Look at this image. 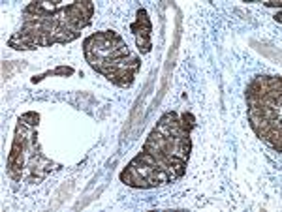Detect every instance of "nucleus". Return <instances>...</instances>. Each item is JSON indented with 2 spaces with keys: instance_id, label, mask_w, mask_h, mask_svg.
I'll list each match as a JSON object with an SVG mask.
<instances>
[{
  "instance_id": "1",
  "label": "nucleus",
  "mask_w": 282,
  "mask_h": 212,
  "mask_svg": "<svg viewBox=\"0 0 282 212\" xmlns=\"http://www.w3.org/2000/svg\"><path fill=\"white\" fill-rule=\"evenodd\" d=\"M139 68H141V60H139V57L132 55L130 59L124 60V64L120 66V68L113 70L111 73H108L106 77H108L111 83H115L117 87L128 89V87H132L134 77H136V73L139 71Z\"/></svg>"
},
{
  "instance_id": "2",
  "label": "nucleus",
  "mask_w": 282,
  "mask_h": 212,
  "mask_svg": "<svg viewBox=\"0 0 282 212\" xmlns=\"http://www.w3.org/2000/svg\"><path fill=\"white\" fill-rule=\"evenodd\" d=\"M150 30H152V24H150V19L147 15L143 8L138 10V19L136 23H132V32L136 36V43H138L141 55L150 53L152 49V43H150Z\"/></svg>"
},
{
  "instance_id": "5",
  "label": "nucleus",
  "mask_w": 282,
  "mask_h": 212,
  "mask_svg": "<svg viewBox=\"0 0 282 212\" xmlns=\"http://www.w3.org/2000/svg\"><path fill=\"white\" fill-rule=\"evenodd\" d=\"M38 120H40V115H38V113H34V111L24 113L23 117L19 118V122L27 124V126H30V128H38Z\"/></svg>"
},
{
  "instance_id": "6",
  "label": "nucleus",
  "mask_w": 282,
  "mask_h": 212,
  "mask_svg": "<svg viewBox=\"0 0 282 212\" xmlns=\"http://www.w3.org/2000/svg\"><path fill=\"white\" fill-rule=\"evenodd\" d=\"M51 73H53V75H72L73 68H57V70H53Z\"/></svg>"
},
{
  "instance_id": "4",
  "label": "nucleus",
  "mask_w": 282,
  "mask_h": 212,
  "mask_svg": "<svg viewBox=\"0 0 282 212\" xmlns=\"http://www.w3.org/2000/svg\"><path fill=\"white\" fill-rule=\"evenodd\" d=\"M181 128L186 131V134H190L194 130V126H196V118H194L192 113H183L181 115Z\"/></svg>"
},
{
  "instance_id": "3",
  "label": "nucleus",
  "mask_w": 282,
  "mask_h": 212,
  "mask_svg": "<svg viewBox=\"0 0 282 212\" xmlns=\"http://www.w3.org/2000/svg\"><path fill=\"white\" fill-rule=\"evenodd\" d=\"M8 45L13 47V49H19V51H34V49H38L36 40H34V38H30L29 34H23L21 30L15 32V34L10 38Z\"/></svg>"
}]
</instances>
